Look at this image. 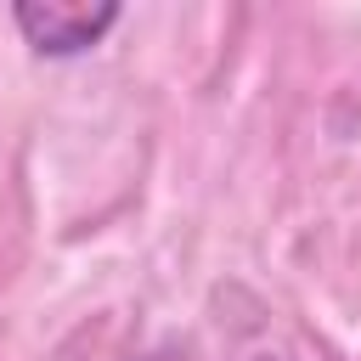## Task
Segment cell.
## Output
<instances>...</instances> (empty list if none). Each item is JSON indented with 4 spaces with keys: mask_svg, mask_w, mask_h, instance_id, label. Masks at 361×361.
Instances as JSON below:
<instances>
[{
    "mask_svg": "<svg viewBox=\"0 0 361 361\" xmlns=\"http://www.w3.org/2000/svg\"><path fill=\"white\" fill-rule=\"evenodd\" d=\"M11 23L17 34L34 45V56H79L90 45H102V34L118 23V6L113 0H23L11 6Z\"/></svg>",
    "mask_w": 361,
    "mask_h": 361,
    "instance_id": "6da1fadb",
    "label": "cell"
}]
</instances>
